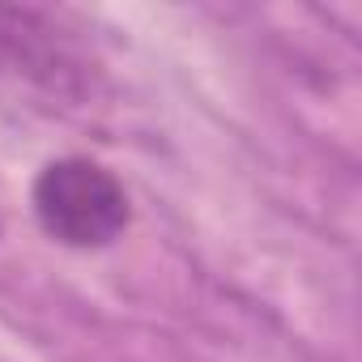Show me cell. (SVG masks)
<instances>
[{"instance_id": "cell-1", "label": "cell", "mask_w": 362, "mask_h": 362, "mask_svg": "<svg viewBox=\"0 0 362 362\" xmlns=\"http://www.w3.org/2000/svg\"><path fill=\"white\" fill-rule=\"evenodd\" d=\"M30 205L39 226L64 247H107L128 226L124 184L90 158H56L39 170Z\"/></svg>"}, {"instance_id": "cell-2", "label": "cell", "mask_w": 362, "mask_h": 362, "mask_svg": "<svg viewBox=\"0 0 362 362\" xmlns=\"http://www.w3.org/2000/svg\"><path fill=\"white\" fill-rule=\"evenodd\" d=\"M56 35L60 30L39 9H0V52H5L26 77H39L52 90L64 86L69 77H81L86 73V64Z\"/></svg>"}]
</instances>
